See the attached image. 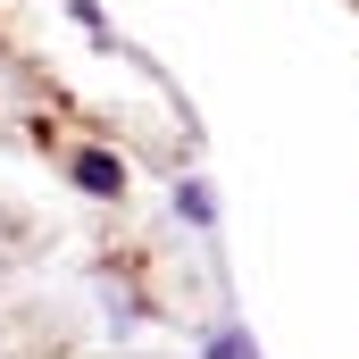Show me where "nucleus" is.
<instances>
[{
    "instance_id": "3",
    "label": "nucleus",
    "mask_w": 359,
    "mask_h": 359,
    "mask_svg": "<svg viewBox=\"0 0 359 359\" xmlns=\"http://www.w3.org/2000/svg\"><path fill=\"white\" fill-rule=\"evenodd\" d=\"M201 359H259V343H251V326H234V318H226V326H209V334H201Z\"/></svg>"
},
{
    "instance_id": "1",
    "label": "nucleus",
    "mask_w": 359,
    "mask_h": 359,
    "mask_svg": "<svg viewBox=\"0 0 359 359\" xmlns=\"http://www.w3.org/2000/svg\"><path fill=\"white\" fill-rule=\"evenodd\" d=\"M67 176H76V192H92V201H126V159H117V151H76Z\"/></svg>"
},
{
    "instance_id": "2",
    "label": "nucleus",
    "mask_w": 359,
    "mask_h": 359,
    "mask_svg": "<svg viewBox=\"0 0 359 359\" xmlns=\"http://www.w3.org/2000/svg\"><path fill=\"white\" fill-rule=\"evenodd\" d=\"M176 217H184V226H201V234H209V226H217V192H209L201 176H184V184H176Z\"/></svg>"
}]
</instances>
